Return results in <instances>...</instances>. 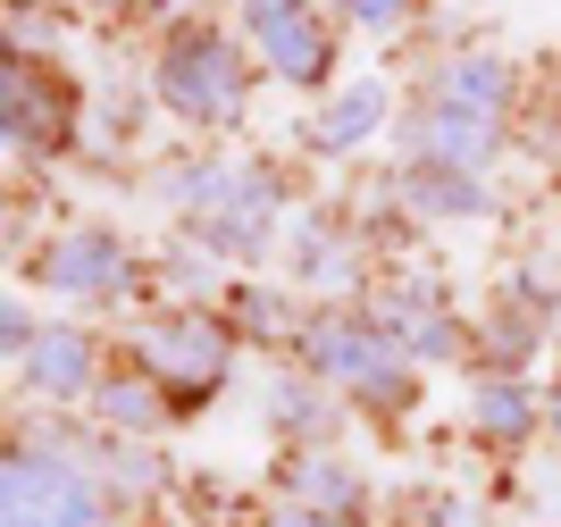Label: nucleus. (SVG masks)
I'll use <instances>...</instances> for the list:
<instances>
[{
    "instance_id": "1",
    "label": "nucleus",
    "mask_w": 561,
    "mask_h": 527,
    "mask_svg": "<svg viewBox=\"0 0 561 527\" xmlns=\"http://www.w3.org/2000/svg\"><path fill=\"white\" fill-rule=\"evenodd\" d=\"M151 84H160V101L176 117H193V126H234L252 68H243V50H234L218 25H176L168 50H160V68H151Z\"/></svg>"
},
{
    "instance_id": "2",
    "label": "nucleus",
    "mask_w": 561,
    "mask_h": 527,
    "mask_svg": "<svg viewBox=\"0 0 561 527\" xmlns=\"http://www.w3.org/2000/svg\"><path fill=\"white\" fill-rule=\"evenodd\" d=\"M0 527H110V503L84 478V460L25 444V452H0Z\"/></svg>"
},
{
    "instance_id": "3",
    "label": "nucleus",
    "mask_w": 561,
    "mask_h": 527,
    "mask_svg": "<svg viewBox=\"0 0 561 527\" xmlns=\"http://www.w3.org/2000/svg\"><path fill=\"white\" fill-rule=\"evenodd\" d=\"M302 352H310V368H319L328 386L360 393V402H411V360H402V344L377 319H352V310L310 319Z\"/></svg>"
},
{
    "instance_id": "4",
    "label": "nucleus",
    "mask_w": 561,
    "mask_h": 527,
    "mask_svg": "<svg viewBox=\"0 0 561 527\" xmlns=\"http://www.w3.org/2000/svg\"><path fill=\"white\" fill-rule=\"evenodd\" d=\"M243 25L260 43V68L294 92H319L335 76V25L319 0H243Z\"/></svg>"
},
{
    "instance_id": "5",
    "label": "nucleus",
    "mask_w": 561,
    "mask_h": 527,
    "mask_svg": "<svg viewBox=\"0 0 561 527\" xmlns=\"http://www.w3.org/2000/svg\"><path fill=\"white\" fill-rule=\"evenodd\" d=\"M68 135H76L68 76H50L43 59H25L18 43H0V142H18V151H59Z\"/></svg>"
},
{
    "instance_id": "6",
    "label": "nucleus",
    "mask_w": 561,
    "mask_h": 527,
    "mask_svg": "<svg viewBox=\"0 0 561 527\" xmlns=\"http://www.w3.org/2000/svg\"><path fill=\"white\" fill-rule=\"evenodd\" d=\"M135 360L151 386H193V393H210L218 377H227L234 360V335L218 319H202V310H168V319H151L135 335Z\"/></svg>"
},
{
    "instance_id": "7",
    "label": "nucleus",
    "mask_w": 561,
    "mask_h": 527,
    "mask_svg": "<svg viewBox=\"0 0 561 527\" xmlns=\"http://www.w3.org/2000/svg\"><path fill=\"white\" fill-rule=\"evenodd\" d=\"M34 285H50V294H68V301H110V294L135 285V252L101 227L59 234L50 252H34Z\"/></svg>"
},
{
    "instance_id": "8",
    "label": "nucleus",
    "mask_w": 561,
    "mask_h": 527,
    "mask_svg": "<svg viewBox=\"0 0 561 527\" xmlns=\"http://www.w3.org/2000/svg\"><path fill=\"white\" fill-rule=\"evenodd\" d=\"M402 142H411V160H420V168H461V176H478V168L494 160V142H503V117L427 101V110L402 126Z\"/></svg>"
},
{
    "instance_id": "9",
    "label": "nucleus",
    "mask_w": 561,
    "mask_h": 527,
    "mask_svg": "<svg viewBox=\"0 0 561 527\" xmlns=\"http://www.w3.org/2000/svg\"><path fill=\"white\" fill-rule=\"evenodd\" d=\"M18 386L43 393V402H76V393H93V386H101L93 335H84V326H43V335H34V352L18 360Z\"/></svg>"
},
{
    "instance_id": "10",
    "label": "nucleus",
    "mask_w": 561,
    "mask_h": 527,
    "mask_svg": "<svg viewBox=\"0 0 561 527\" xmlns=\"http://www.w3.org/2000/svg\"><path fill=\"white\" fill-rule=\"evenodd\" d=\"M377 326L402 344V360H453L461 352V319L445 310L436 285H394V294L377 301Z\"/></svg>"
},
{
    "instance_id": "11",
    "label": "nucleus",
    "mask_w": 561,
    "mask_h": 527,
    "mask_svg": "<svg viewBox=\"0 0 561 527\" xmlns=\"http://www.w3.org/2000/svg\"><path fill=\"white\" fill-rule=\"evenodd\" d=\"M277 209H285L277 176H268V168H243V176L227 184V202L202 218V234H210L218 252H260V243H268V227H277Z\"/></svg>"
},
{
    "instance_id": "12",
    "label": "nucleus",
    "mask_w": 561,
    "mask_h": 527,
    "mask_svg": "<svg viewBox=\"0 0 561 527\" xmlns=\"http://www.w3.org/2000/svg\"><path fill=\"white\" fill-rule=\"evenodd\" d=\"M285 485H294L319 519H335V527L360 519V503H369L360 469H352V460H335V452H294V460H285Z\"/></svg>"
},
{
    "instance_id": "13",
    "label": "nucleus",
    "mask_w": 561,
    "mask_h": 527,
    "mask_svg": "<svg viewBox=\"0 0 561 527\" xmlns=\"http://www.w3.org/2000/svg\"><path fill=\"white\" fill-rule=\"evenodd\" d=\"M512 92H519V76L503 68V59H486V50H461V59L436 68V101H453V110L503 117V110H512Z\"/></svg>"
},
{
    "instance_id": "14",
    "label": "nucleus",
    "mask_w": 561,
    "mask_h": 527,
    "mask_svg": "<svg viewBox=\"0 0 561 527\" xmlns=\"http://www.w3.org/2000/svg\"><path fill=\"white\" fill-rule=\"evenodd\" d=\"M469 427H478L486 444H528V427H537V393H528V377H512V368L478 377V393H469Z\"/></svg>"
},
{
    "instance_id": "15",
    "label": "nucleus",
    "mask_w": 561,
    "mask_h": 527,
    "mask_svg": "<svg viewBox=\"0 0 561 527\" xmlns=\"http://www.w3.org/2000/svg\"><path fill=\"white\" fill-rule=\"evenodd\" d=\"M377 126H386V84H344L328 110L310 117V151L335 160V151H352V142H369Z\"/></svg>"
},
{
    "instance_id": "16",
    "label": "nucleus",
    "mask_w": 561,
    "mask_h": 527,
    "mask_svg": "<svg viewBox=\"0 0 561 527\" xmlns=\"http://www.w3.org/2000/svg\"><path fill=\"white\" fill-rule=\"evenodd\" d=\"M402 202L420 209V218H478V209H486V184L461 176V168H411V176H402Z\"/></svg>"
},
{
    "instance_id": "17",
    "label": "nucleus",
    "mask_w": 561,
    "mask_h": 527,
    "mask_svg": "<svg viewBox=\"0 0 561 527\" xmlns=\"http://www.w3.org/2000/svg\"><path fill=\"white\" fill-rule=\"evenodd\" d=\"M93 411L110 419V427H126V436H151L168 419V402L151 393V377H101L93 386Z\"/></svg>"
},
{
    "instance_id": "18",
    "label": "nucleus",
    "mask_w": 561,
    "mask_h": 527,
    "mask_svg": "<svg viewBox=\"0 0 561 527\" xmlns=\"http://www.w3.org/2000/svg\"><path fill=\"white\" fill-rule=\"evenodd\" d=\"M268 419H277V427H319V436H328L335 427V393L310 386V377H285V386L268 393Z\"/></svg>"
},
{
    "instance_id": "19",
    "label": "nucleus",
    "mask_w": 561,
    "mask_h": 527,
    "mask_svg": "<svg viewBox=\"0 0 561 527\" xmlns=\"http://www.w3.org/2000/svg\"><path fill=\"white\" fill-rule=\"evenodd\" d=\"M302 276H310V285H352V260H344V243L310 234V243H302Z\"/></svg>"
},
{
    "instance_id": "20",
    "label": "nucleus",
    "mask_w": 561,
    "mask_h": 527,
    "mask_svg": "<svg viewBox=\"0 0 561 527\" xmlns=\"http://www.w3.org/2000/svg\"><path fill=\"white\" fill-rule=\"evenodd\" d=\"M34 335H43V326H34L18 301L0 294V360H25V352H34Z\"/></svg>"
},
{
    "instance_id": "21",
    "label": "nucleus",
    "mask_w": 561,
    "mask_h": 527,
    "mask_svg": "<svg viewBox=\"0 0 561 527\" xmlns=\"http://www.w3.org/2000/svg\"><path fill=\"white\" fill-rule=\"evenodd\" d=\"M352 18L360 25H377V34H394V25H411V9H420V0H344Z\"/></svg>"
},
{
    "instance_id": "22",
    "label": "nucleus",
    "mask_w": 561,
    "mask_h": 527,
    "mask_svg": "<svg viewBox=\"0 0 561 527\" xmlns=\"http://www.w3.org/2000/svg\"><path fill=\"white\" fill-rule=\"evenodd\" d=\"M427 527H478V511H461V503H436V511H427Z\"/></svg>"
},
{
    "instance_id": "23",
    "label": "nucleus",
    "mask_w": 561,
    "mask_h": 527,
    "mask_svg": "<svg viewBox=\"0 0 561 527\" xmlns=\"http://www.w3.org/2000/svg\"><path fill=\"white\" fill-rule=\"evenodd\" d=\"M268 527H335V519H319V511H277Z\"/></svg>"
},
{
    "instance_id": "24",
    "label": "nucleus",
    "mask_w": 561,
    "mask_h": 527,
    "mask_svg": "<svg viewBox=\"0 0 561 527\" xmlns=\"http://www.w3.org/2000/svg\"><path fill=\"white\" fill-rule=\"evenodd\" d=\"M545 419H553V436H561V386H553V411H545Z\"/></svg>"
},
{
    "instance_id": "25",
    "label": "nucleus",
    "mask_w": 561,
    "mask_h": 527,
    "mask_svg": "<svg viewBox=\"0 0 561 527\" xmlns=\"http://www.w3.org/2000/svg\"><path fill=\"white\" fill-rule=\"evenodd\" d=\"M151 9H168V18H176V9H193V0H151Z\"/></svg>"
},
{
    "instance_id": "26",
    "label": "nucleus",
    "mask_w": 561,
    "mask_h": 527,
    "mask_svg": "<svg viewBox=\"0 0 561 527\" xmlns=\"http://www.w3.org/2000/svg\"><path fill=\"white\" fill-rule=\"evenodd\" d=\"M9 9H34V0H9Z\"/></svg>"
},
{
    "instance_id": "27",
    "label": "nucleus",
    "mask_w": 561,
    "mask_h": 527,
    "mask_svg": "<svg viewBox=\"0 0 561 527\" xmlns=\"http://www.w3.org/2000/svg\"><path fill=\"white\" fill-rule=\"evenodd\" d=\"M101 9H117V0H101Z\"/></svg>"
},
{
    "instance_id": "28",
    "label": "nucleus",
    "mask_w": 561,
    "mask_h": 527,
    "mask_svg": "<svg viewBox=\"0 0 561 527\" xmlns=\"http://www.w3.org/2000/svg\"><path fill=\"white\" fill-rule=\"evenodd\" d=\"M335 9H344V0H335Z\"/></svg>"
}]
</instances>
